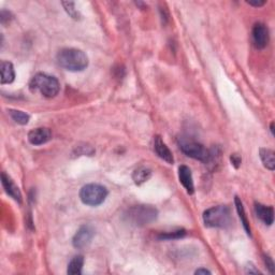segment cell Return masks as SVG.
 <instances>
[{
  "mask_svg": "<svg viewBox=\"0 0 275 275\" xmlns=\"http://www.w3.org/2000/svg\"><path fill=\"white\" fill-rule=\"evenodd\" d=\"M57 63L66 70L78 72L87 68L88 57L81 50L73 48L63 49L57 54Z\"/></svg>",
  "mask_w": 275,
  "mask_h": 275,
  "instance_id": "1",
  "label": "cell"
},
{
  "mask_svg": "<svg viewBox=\"0 0 275 275\" xmlns=\"http://www.w3.org/2000/svg\"><path fill=\"white\" fill-rule=\"evenodd\" d=\"M29 88L32 92H39L46 98H54L61 91V84L55 77L40 72L31 80Z\"/></svg>",
  "mask_w": 275,
  "mask_h": 275,
  "instance_id": "2",
  "label": "cell"
},
{
  "mask_svg": "<svg viewBox=\"0 0 275 275\" xmlns=\"http://www.w3.org/2000/svg\"><path fill=\"white\" fill-rule=\"evenodd\" d=\"M158 211L152 205H136L127 210L124 214L125 220L136 227H143L156 220Z\"/></svg>",
  "mask_w": 275,
  "mask_h": 275,
  "instance_id": "3",
  "label": "cell"
},
{
  "mask_svg": "<svg viewBox=\"0 0 275 275\" xmlns=\"http://www.w3.org/2000/svg\"><path fill=\"white\" fill-rule=\"evenodd\" d=\"M203 221L210 228H228L232 222L231 212L226 205L210 207L203 213Z\"/></svg>",
  "mask_w": 275,
  "mask_h": 275,
  "instance_id": "4",
  "label": "cell"
},
{
  "mask_svg": "<svg viewBox=\"0 0 275 275\" xmlns=\"http://www.w3.org/2000/svg\"><path fill=\"white\" fill-rule=\"evenodd\" d=\"M108 189L99 184H87L80 191L81 201L89 206H97L105 202Z\"/></svg>",
  "mask_w": 275,
  "mask_h": 275,
  "instance_id": "5",
  "label": "cell"
},
{
  "mask_svg": "<svg viewBox=\"0 0 275 275\" xmlns=\"http://www.w3.org/2000/svg\"><path fill=\"white\" fill-rule=\"evenodd\" d=\"M178 145H180V148L184 154L194 159L206 162L212 157L211 153L202 144L191 139L180 138L178 139Z\"/></svg>",
  "mask_w": 275,
  "mask_h": 275,
  "instance_id": "6",
  "label": "cell"
},
{
  "mask_svg": "<svg viewBox=\"0 0 275 275\" xmlns=\"http://www.w3.org/2000/svg\"><path fill=\"white\" fill-rule=\"evenodd\" d=\"M252 37V43L256 49L262 50L264 49L270 40V35H269V29L262 23H257L252 27L251 32Z\"/></svg>",
  "mask_w": 275,
  "mask_h": 275,
  "instance_id": "7",
  "label": "cell"
},
{
  "mask_svg": "<svg viewBox=\"0 0 275 275\" xmlns=\"http://www.w3.org/2000/svg\"><path fill=\"white\" fill-rule=\"evenodd\" d=\"M95 235L94 229L91 226H82L73 236L72 244L76 248H84L91 244L93 237Z\"/></svg>",
  "mask_w": 275,
  "mask_h": 275,
  "instance_id": "8",
  "label": "cell"
},
{
  "mask_svg": "<svg viewBox=\"0 0 275 275\" xmlns=\"http://www.w3.org/2000/svg\"><path fill=\"white\" fill-rule=\"evenodd\" d=\"M52 139V132L49 128H36L29 131L28 141L33 145H42Z\"/></svg>",
  "mask_w": 275,
  "mask_h": 275,
  "instance_id": "9",
  "label": "cell"
},
{
  "mask_svg": "<svg viewBox=\"0 0 275 275\" xmlns=\"http://www.w3.org/2000/svg\"><path fill=\"white\" fill-rule=\"evenodd\" d=\"M154 151L156 154H157L159 158L170 163V165H172L174 162L172 152L169 150V147L166 145L165 142H163L159 136H156L154 138Z\"/></svg>",
  "mask_w": 275,
  "mask_h": 275,
  "instance_id": "10",
  "label": "cell"
},
{
  "mask_svg": "<svg viewBox=\"0 0 275 275\" xmlns=\"http://www.w3.org/2000/svg\"><path fill=\"white\" fill-rule=\"evenodd\" d=\"M2 183L7 194L19 203H22V194L20 191V188L17 186L16 183L11 180V177L9 175H7L5 172L2 174Z\"/></svg>",
  "mask_w": 275,
  "mask_h": 275,
  "instance_id": "11",
  "label": "cell"
},
{
  "mask_svg": "<svg viewBox=\"0 0 275 275\" xmlns=\"http://www.w3.org/2000/svg\"><path fill=\"white\" fill-rule=\"evenodd\" d=\"M178 178H180V182L182 183L185 189L187 190L189 195H192L195 191L194 186V180H192V174L191 171L187 166H181L178 168Z\"/></svg>",
  "mask_w": 275,
  "mask_h": 275,
  "instance_id": "12",
  "label": "cell"
},
{
  "mask_svg": "<svg viewBox=\"0 0 275 275\" xmlns=\"http://www.w3.org/2000/svg\"><path fill=\"white\" fill-rule=\"evenodd\" d=\"M255 212L257 217L264 225L271 226L274 221V210L272 206H266L261 203H255Z\"/></svg>",
  "mask_w": 275,
  "mask_h": 275,
  "instance_id": "13",
  "label": "cell"
},
{
  "mask_svg": "<svg viewBox=\"0 0 275 275\" xmlns=\"http://www.w3.org/2000/svg\"><path fill=\"white\" fill-rule=\"evenodd\" d=\"M16 79V71L10 62H2V84H10Z\"/></svg>",
  "mask_w": 275,
  "mask_h": 275,
  "instance_id": "14",
  "label": "cell"
},
{
  "mask_svg": "<svg viewBox=\"0 0 275 275\" xmlns=\"http://www.w3.org/2000/svg\"><path fill=\"white\" fill-rule=\"evenodd\" d=\"M259 156L266 169L271 171L275 169V155L272 150H270V148H260Z\"/></svg>",
  "mask_w": 275,
  "mask_h": 275,
  "instance_id": "15",
  "label": "cell"
},
{
  "mask_svg": "<svg viewBox=\"0 0 275 275\" xmlns=\"http://www.w3.org/2000/svg\"><path fill=\"white\" fill-rule=\"evenodd\" d=\"M152 176V171L146 167H140L138 168L132 174L133 181L137 185H141L150 180Z\"/></svg>",
  "mask_w": 275,
  "mask_h": 275,
  "instance_id": "16",
  "label": "cell"
},
{
  "mask_svg": "<svg viewBox=\"0 0 275 275\" xmlns=\"http://www.w3.org/2000/svg\"><path fill=\"white\" fill-rule=\"evenodd\" d=\"M234 202H235V206H236V211H237V214H239V216L241 218V221L243 224V227L245 229V231H246V233L248 235H251V231H250V226H249V221L246 217V214H245V210H244V206H243V203L240 200L239 197H235L234 199Z\"/></svg>",
  "mask_w": 275,
  "mask_h": 275,
  "instance_id": "17",
  "label": "cell"
},
{
  "mask_svg": "<svg viewBox=\"0 0 275 275\" xmlns=\"http://www.w3.org/2000/svg\"><path fill=\"white\" fill-rule=\"evenodd\" d=\"M83 264H84L83 256L78 255L76 257H73L68 264V270H67V272H68V274L79 275L82 273V267H83Z\"/></svg>",
  "mask_w": 275,
  "mask_h": 275,
  "instance_id": "18",
  "label": "cell"
},
{
  "mask_svg": "<svg viewBox=\"0 0 275 275\" xmlns=\"http://www.w3.org/2000/svg\"><path fill=\"white\" fill-rule=\"evenodd\" d=\"M9 114L12 117V120L20 125H27L29 120H31V116L27 113L22 112V111L19 110H9Z\"/></svg>",
  "mask_w": 275,
  "mask_h": 275,
  "instance_id": "19",
  "label": "cell"
},
{
  "mask_svg": "<svg viewBox=\"0 0 275 275\" xmlns=\"http://www.w3.org/2000/svg\"><path fill=\"white\" fill-rule=\"evenodd\" d=\"M185 234H186V231H185L184 229H180V230H176V231L162 233L158 236V239H160V240H175V239H181V237L185 236Z\"/></svg>",
  "mask_w": 275,
  "mask_h": 275,
  "instance_id": "20",
  "label": "cell"
},
{
  "mask_svg": "<svg viewBox=\"0 0 275 275\" xmlns=\"http://www.w3.org/2000/svg\"><path fill=\"white\" fill-rule=\"evenodd\" d=\"M62 5L64 6L66 12L68 13L73 20H80L81 19V14L76 9V5H74V3L67 2V3H62Z\"/></svg>",
  "mask_w": 275,
  "mask_h": 275,
  "instance_id": "21",
  "label": "cell"
},
{
  "mask_svg": "<svg viewBox=\"0 0 275 275\" xmlns=\"http://www.w3.org/2000/svg\"><path fill=\"white\" fill-rule=\"evenodd\" d=\"M263 260H264L265 265L267 266V269H269L270 272L273 274V273H274V263H273L272 258H270L269 256L264 255V256H263Z\"/></svg>",
  "mask_w": 275,
  "mask_h": 275,
  "instance_id": "22",
  "label": "cell"
},
{
  "mask_svg": "<svg viewBox=\"0 0 275 275\" xmlns=\"http://www.w3.org/2000/svg\"><path fill=\"white\" fill-rule=\"evenodd\" d=\"M231 162H232V165L235 167V168H239L240 165H241V157L239 155H236V154H233L231 156Z\"/></svg>",
  "mask_w": 275,
  "mask_h": 275,
  "instance_id": "23",
  "label": "cell"
},
{
  "mask_svg": "<svg viewBox=\"0 0 275 275\" xmlns=\"http://www.w3.org/2000/svg\"><path fill=\"white\" fill-rule=\"evenodd\" d=\"M248 5L252 6V7H262L263 5H265V2H247Z\"/></svg>",
  "mask_w": 275,
  "mask_h": 275,
  "instance_id": "24",
  "label": "cell"
},
{
  "mask_svg": "<svg viewBox=\"0 0 275 275\" xmlns=\"http://www.w3.org/2000/svg\"><path fill=\"white\" fill-rule=\"evenodd\" d=\"M196 274H211V272L206 269H199L196 271Z\"/></svg>",
  "mask_w": 275,
  "mask_h": 275,
  "instance_id": "25",
  "label": "cell"
}]
</instances>
